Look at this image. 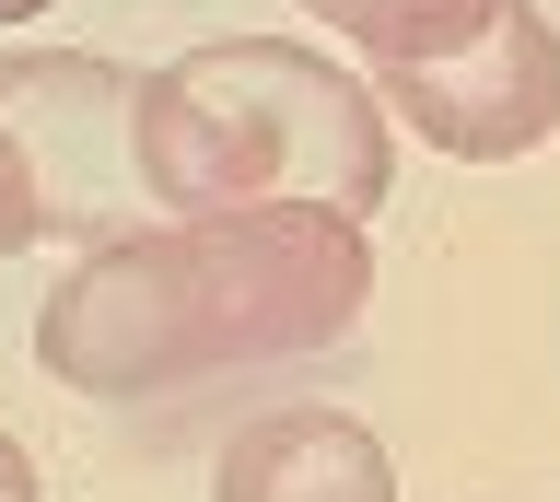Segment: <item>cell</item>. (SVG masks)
<instances>
[{
    "instance_id": "obj_4",
    "label": "cell",
    "mask_w": 560,
    "mask_h": 502,
    "mask_svg": "<svg viewBox=\"0 0 560 502\" xmlns=\"http://www.w3.org/2000/svg\"><path fill=\"white\" fill-rule=\"evenodd\" d=\"M374 94L455 164H514L560 129V24L537 0H502L467 47L420 59V71H374Z\"/></svg>"
},
{
    "instance_id": "obj_6",
    "label": "cell",
    "mask_w": 560,
    "mask_h": 502,
    "mask_svg": "<svg viewBox=\"0 0 560 502\" xmlns=\"http://www.w3.org/2000/svg\"><path fill=\"white\" fill-rule=\"evenodd\" d=\"M327 36H350L374 71H420V59H444V47H467L502 12V0H304Z\"/></svg>"
},
{
    "instance_id": "obj_2",
    "label": "cell",
    "mask_w": 560,
    "mask_h": 502,
    "mask_svg": "<svg viewBox=\"0 0 560 502\" xmlns=\"http://www.w3.org/2000/svg\"><path fill=\"white\" fill-rule=\"evenodd\" d=\"M140 187L164 222L280 211V199L374 222L397 187V141H385L362 71L280 36H222L140 71Z\"/></svg>"
},
{
    "instance_id": "obj_5",
    "label": "cell",
    "mask_w": 560,
    "mask_h": 502,
    "mask_svg": "<svg viewBox=\"0 0 560 502\" xmlns=\"http://www.w3.org/2000/svg\"><path fill=\"white\" fill-rule=\"evenodd\" d=\"M210 502H397V456L350 409H257L210 467Z\"/></svg>"
},
{
    "instance_id": "obj_3",
    "label": "cell",
    "mask_w": 560,
    "mask_h": 502,
    "mask_svg": "<svg viewBox=\"0 0 560 502\" xmlns=\"http://www.w3.org/2000/svg\"><path fill=\"white\" fill-rule=\"evenodd\" d=\"M140 71L94 47H12L0 59V257L24 246H117L140 234Z\"/></svg>"
},
{
    "instance_id": "obj_7",
    "label": "cell",
    "mask_w": 560,
    "mask_h": 502,
    "mask_svg": "<svg viewBox=\"0 0 560 502\" xmlns=\"http://www.w3.org/2000/svg\"><path fill=\"white\" fill-rule=\"evenodd\" d=\"M0 502H35V456L12 444V432H0Z\"/></svg>"
},
{
    "instance_id": "obj_1",
    "label": "cell",
    "mask_w": 560,
    "mask_h": 502,
    "mask_svg": "<svg viewBox=\"0 0 560 502\" xmlns=\"http://www.w3.org/2000/svg\"><path fill=\"white\" fill-rule=\"evenodd\" d=\"M362 304H374V246L350 211L315 199L199 211L82 246V269L35 304V362L70 397H164L234 362L339 351Z\"/></svg>"
}]
</instances>
